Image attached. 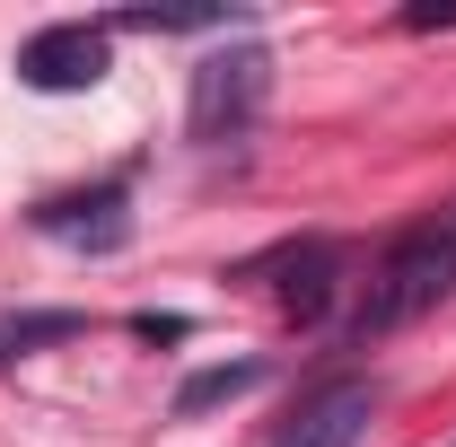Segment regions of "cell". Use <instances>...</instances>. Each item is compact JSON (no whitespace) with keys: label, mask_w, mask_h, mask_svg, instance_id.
I'll list each match as a JSON object with an SVG mask.
<instances>
[{"label":"cell","mask_w":456,"mask_h":447,"mask_svg":"<svg viewBox=\"0 0 456 447\" xmlns=\"http://www.w3.org/2000/svg\"><path fill=\"white\" fill-rule=\"evenodd\" d=\"M264 97H273V53H264V45H228V53L193 61L184 123H193L202 150H237V141L264 123Z\"/></svg>","instance_id":"obj_2"},{"label":"cell","mask_w":456,"mask_h":447,"mask_svg":"<svg viewBox=\"0 0 456 447\" xmlns=\"http://www.w3.org/2000/svg\"><path fill=\"white\" fill-rule=\"evenodd\" d=\"M123 202H132V184H123V175H106L97 193H61V202H45V211H36V228H45V237H70V246H97V255H106V246H123V237H132Z\"/></svg>","instance_id":"obj_5"},{"label":"cell","mask_w":456,"mask_h":447,"mask_svg":"<svg viewBox=\"0 0 456 447\" xmlns=\"http://www.w3.org/2000/svg\"><path fill=\"white\" fill-rule=\"evenodd\" d=\"M369 412H378V386L369 378H334V386H316L298 403V421L281 430V447H360Z\"/></svg>","instance_id":"obj_4"},{"label":"cell","mask_w":456,"mask_h":447,"mask_svg":"<svg viewBox=\"0 0 456 447\" xmlns=\"http://www.w3.org/2000/svg\"><path fill=\"white\" fill-rule=\"evenodd\" d=\"M132 334H150V342H184L193 325H184V316H132Z\"/></svg>","instance_id":"obj_9"},{"label":"cell","mask_w":456,"mask_h":447,"mask_svg":"<svg viewBox=\"0 0 456 447\" xmlns=\"http://www.w3.org/2000/svg\"><path fill=\"white\" fill-rule=\"evenodd\" d=\"M114 70V27H88V18H61V27H36L18 45V79L36 97H79Z\"/></svg>","instance_id":"obj_3"},{"label":"cell","mask_w":456,"mask_h":447,"mask_svg":"<svg viewBox=\"0 0 456 447\" xmlns=\"http://www.w3.org/2000/svg\"><path fill=\"white\" fill-rule=\"evenodd\" d=\"M88 325V316H70V307H45V316H18V325H0V360H18V351H36V342H70Z\"/></svg>","instance_id":"obj_8"},{"label":"cell","mask_w":456,"mask_h":447,"mask_svg":"<svg viewBox=\"0 0 456 447\" xmlns=\"http://www.w3.org/2000/svg\"><path fill=\"white\" fill-rule=\"evenodd\" d=\"M273 272H281V280H273V298H281L298 325H316L325 298H334V280H342V246H334V237H307V246H289Z\"/></svg>","instance_id":"obj_6"},{"label":"cell","mask_w":456,"mask_h":447,"mask_svg":"<svg viewBox=\"0 0 456 447\" xmlns=\"http://www.w3.org/2000/svg\"><path fill=\"white\" fill-rule=\"evenodd\" d=\"M448 447H456V439H448Z\"/></svg>","instance_id":"obj_10"},{"label":"cell","mask_w":456,"mask_h":447,"mask_svg":"<svg viewBox=\"0 0 456 447\" xmlns=\"http://www.w3.org/2000/svg\"><path fill=\"white\" fill-rule=\"evenodd\" d=\"M448 289H456V211H439V220L403 228L395 246L378 255V272H369V289H360L351 334H360V342L403 334V325H421V316H430Z\"/></svg>","instance_id":"obj_1"},{"label":"cell","mask_w":456,"mask_h":447,"mask_svg":"<svg viewBox=\"0 0 456 447\" xmlns=\"http://www.w3.org/2000/svg\"><path fill=\"white\" fill-rule=\"evenodd\" d=\"M264 386V360H220V369H193L184 386H175V421H202V412H220L237 394Z\"/></svg>","instance_id":"obj_7"}]
</instances>
